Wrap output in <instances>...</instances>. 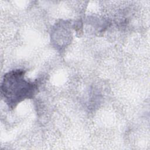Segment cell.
Instances as JSON below:
<instances>
[{"label": "cell", "mask_w": 150, "mask_h": 150, "mask_svg": "<svg viewBox=\"0 0 150 150\" xmlns=\"http://www.w3.org/2000/svg\"><path fill=\"white\" fill-rule=\"evenodd\" d=\"M24 74V71L16 70L4 76L1 93L10 107L15 106L25 98H32L37 90L36 84L26 80Z\"/></svg>", "instance_id": "cell-1"}]
</instances>
